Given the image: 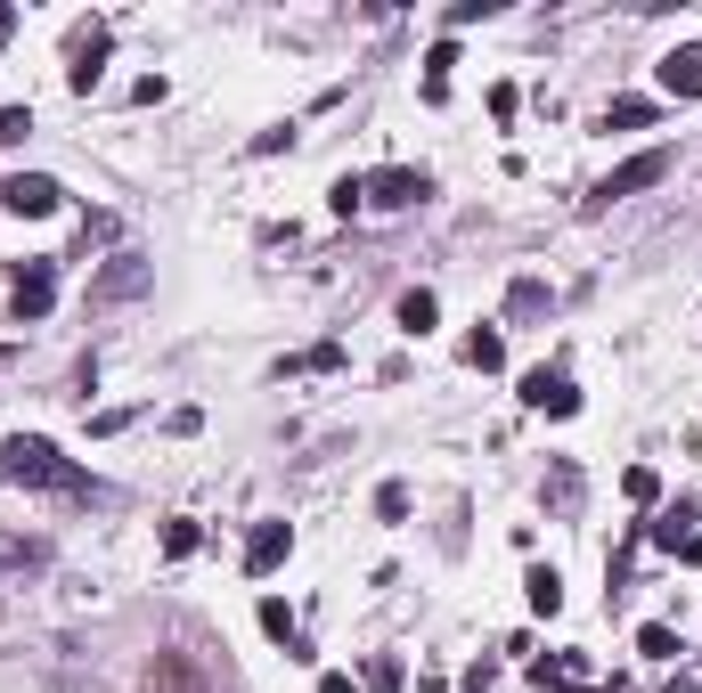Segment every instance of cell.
Segmentation results:
<instances>
[{"mask_svg":"<svg viewBox=\"0 0 702 693\" xmlns=\"http://www.w3.org/2000/svg\"><path fill=\"white\" fill-rule=\"evenodd\" d=\"M319 693H360V685H351L343 669H327V678H319Z\"/></svg>","mask_w":702,"mask_h":693,"instance_id":"cell-28","label":"cell"},{"mask_svg":"<svg viewBox=\"0 0 702 693\" xmlns=\"http://www.w3.org/2000/svg\"><path fill=\"white\" fill-rule=\"evenodd\" d=\"M670 693H694V678H678V685H670Z\"/></svg>","mask_w":702,"mask_h":693,"instance_id":"cell-29","label":"cell"},{"mask_svg":"<svg viewBox=\"0 0 702 693\" xmlns=\"http://www.w3.org/2000/svg\"><path fill=\"white\" fill-rule=\"evenodd\" d=\"M621 490H629V507H653V498H662V473H653V466H629Z\"/></svg>","mask_w":702,"mask_h":693,"instance_id":"cell-22","label":"cell"},{"mask_svg":"<svg viewBox=\"0 0 702 693\" xmlns=\"http://www.w3.org/2000/svg\"><path fill=\"white\" fill-rule=\"evenodd\" d=\"M514 107H523V90H514V82H499V90H490V115L514 122Z\"/></svg>","mask_w":702,"mask_h":693,"instance_id":"cell-26","label":"cell"},{"mask_svg":"<svg viewBox=\"0 0 702 693\" xmlns=\"http://www.w3.org/2000/svg\"><path fill=\"white\" fill-rule=\"evenodd\" d=\"M653 122V98H613L605 107V131H646Z\"/></svg>","mask_w":702,"mask_h":693,"instance_id":"cell-19","label":"cell"},{"mask_svg":"<svg viewBox=\"0 0 702 693\" xmlns=\"http://www.w3.org/2000/svg\"><path fill=\"white\" fill-rule=\"evenodd\" d=\"M523 587H531V612H547V620L564 612V572H555V563H540V572H531Z\"/></svg>","mask_w":702,"mask_h":693,"instance_id":"cell-16","label":"cell"},{"mask_svg":"<svg viewBox=\"0 0 702 693\" xmlns=\"http://www.w3.org/2000/svg\"><path fill=\"white\" fill-rule=\"evenodd\" d=\"M670 555H678V563H694V572H702V531H687V539H678Z\"/></svg>","mask_w":702,"mask_h":693,"instance_id":"cell-27","label":"cell"},{"mask_svg":"<svg viewBox=\"0 0 702 693\" xmlns=\"http://www.w3.org/2000/svg\"><path fill=\"white\" fill-rule=\"evenodd\" d=\"M531 678L555 685V693H596V669L581 653H547V661H531Z\"/></svg>","mask_w":702,"mask_h":693,"instance_id":"cell-11","label":"cell"},{"mask_svg":"<svg viewBox=\"0 0 702 693\" xmlns=\"http://www.w3.org/2000/svg\"><path fill=\"white\" fill-rule=\"evenodd\" d=\"M547 310H555V294L540 278H514L507 286V319H547Z\"/></svg>","mask_w":702,"mask_h":693,"instance_id":"cell-15","label":"cell"},{"mask_svg":"<svg viewBox=\"0 0 702 693\" xmlns=\"http://www.w3.org/2000/svg\"><path fill=\"white\" fill-rule=\"evenodd\" d=\"M376 514L384 522H408V490H401V481H384V490H376Z\"/></svg>","mask_w":702,"mask_h":693,"instance_id":"cell-25","label":"cell"},{"mask_svg":"<svg viewBox=\"0 0 702 693\" xmlns=\"http://www.w3.org/2000/svg\"><path fill=\"white\" fill-rule=\"evenodd\" d=\"M196 547H204V531H196L189 514H180V522H163V555H172V563H180V555H196Z\"/></svg>","mask_w":702,"mask_h":693,"instance_id":"cell-21","label":"cell"},{"mask_svg":"<svg viewBox=\"0 0 702 693\" xmlns=\"http://www.w3.org/2000/svg\"><path fill=\"white\" fill-rule=\"evenodd\" d=\"M33 139V107H0V147H25Z\"/></svg>","mask_w":702,"mask_h":693,"instance_id":"cell-24","label":"cell"},{"mask_svg":"<svg viewBox=\"0 0 702 693\" xmlns=\"http://www.w3.org/2000/svg\"><path fill=\"white\" fill-rule=\"evenodd\" d=\"M523 408H540V416H572V408H581V392H572V375H564V367H531V375H523Z\"/></svg>","mask_w":702,"mask_h":693,"instance_id":"cell-5","label":"cell"},{"mask_svg":"<svg viewBox=\"0 0 702 693\" xmlns=\"http://www.w3.org/2000/svg\"><path fill=\"white\" fill-rule=\"evenodd\" d=\"M98 66H107V25L74 33V66H66V90H98Z\"/></svg>","mask_w":702,"mask_h":693,"instance_id":"cell-12","label":"cell"},{"mask_svg":"<svg viewBox=\"0 0 702 693\" xmlns=\"http://www.w3.org/2000/svg\"><path fill=\"white\" fill-rule=\"evenodd\" d=\"M637 653H646V661H678V628L670 620H646V628H637Z\"/></svg>","mask_w":702,"mask_h":693,"instance_id":"cell-20","label":"cell"},{"mask_svg":"<svg viewBox=\"0 0 702 693\" xmlns=\"http://www.w3.org/2000/svg\"><path fill=\"white\" fill-rule=\"evenodd\" d=\"M148 693H213V678H204L196 653H156L148 661Z\"/></svg>","mask_w":702,"mask_h":693,"instance_id":"cell-6","label":"cell"},{"mask_svg":"<svg viewBox=\"0 0 702 693\" xmlns=\"http://www.w3.org/2000/svg\"><path fill=\"white\" fill-rule=\"evenodd\" d=\"M360 196H368V204H384V213H408V204H425V196H433V172L384 163V172H368V180H360Z\"/></svg>","mask_w":702,"mask_h":693,"instance_id":"cell-3","label":"cell"},{"mask_svg":"<svg viewBox=\"0 0 702 693\" xmlns=\"http://www.w3.org/2000/svg\"><path fill=\"white\" fill-rule=\"evenodd\" d=\"M50 302H57V269H50V262H33V269H17V294H9V310H17V327H25V319H50Z\"/></svg>","mask_w":702,"mask_h":693,"instance_id":"cell-7","label":"cell"},{"mask_svg":"<svg viewBox=\"0 0 702 693\" xmlns=\"http://www.w3.org/2000/svg\"><path fill=\"white\" fill-rule=\"evenodd\" d=\"M433 319H442V302H433L425 286H408L401 294V334H433Z\"/></svg>","mask_w":702,"mask_h":693,"instance_id":"cell-17","label":"cell"},{"mask_svg":"<svg viewBox=\"0 0 702 693\" xmlns=\"http://www.w3.org/2000/svg\"><path fill=\"white\" fill-rule=\"evenodd\" d=\"M0 481H17V490H57V498H98V481L74 466V457H57L41 433H9L0 440Z\"/></svg>","mask_w":702,"mask_h":693,"instance_id":"cell-1","label":"cell"},{"mask_svg":"<svg viewBox=\"0 0 702 693\" xmlns=\"http://www.w3.org/2000/svg\"><path fill=\"white\" fill-rule=\"evenodd\" d=\"M670 180V147H646V156H629V163H613L605 180H596V196H588V213H613L621 196H646V188H662Z\"/></svg>","mask_w":702,"mask_h":693,"instance_id":"cell-2","label":"cell"},{"mask_svg":"<svg viewBox=\"0 0 702 693\" xmlns=\"http://www.w3.org/2000/svg\"><path fill=\"white\" fill-rule=\"evenodd\" d=\"M286 555H295V531H286V522H254V539H245V572L270 579Z\"/></svg>","mask_w":702,"mask_h":693,"instance_id":"cell-8","label":"cell"},{"mask_svg":"<svg viewBox=\"0 0 702 693\" xmlns=\"http://www.w3.org/2000/svg\"><path fill=\"white\" fill-rule=\"evenodd\" d=\"M131 294H148V262H139V254H123L115 269H98V278H91V302H131Z\"/></svg>","mask_w":702,"mask_h":693,"instance_id":"cell-10","label":"cell"},{"mask_svg":"<svg viewBox=\"0 0 702 693\" xmlns=\"http://www.w3.org/2000/svg\"><path fill=\"white\" fill-rule=\"evenodd\" d=\"M581 490H588L581 466H572V457H555V466H547V507H555V514H581Z\"/></svg>","mask_w":702,"mask_h":693,"instance_id":"cell-14","label":"cell"},{"mask_svg":"<svg viewBox=\"0 0 702 693\" xmlns=\"http://www.w3.org/2000/svg\"><path fill=\"white\" fill-rule=\"evenodd\" d=\"M262 637H270V644H286L295 661H311V644H302V628H295V612H286L278 596H262Z\"/></svg>","mask_w":702,"mask_h":693,"instance_id":"cell-13","label":"cell"},{"mask_svg":"<svg viewBox=\"0 0 702 693\" xmlns=\"http://www.w3.org/2000/svg\"><path fill=\"white\" fill-rule=\"evenodd\" d=\"M57 204H66V188H57L50 172H9V180H0V213H25V221H50Z\"/></svg>","mask_w":702,"mask_h":693,"instance_id":"cell-4","label":"cell"},{"mask_svg":"<svg viewBox=\"0 0 702 693\" xmlns=\"http://www.w3.org/2000/svg\"><path fill=\"white\" fill-rule=\"evenodd\" d=\"M401 678H408L401 653H376V661H368V693H401Z\"/></svg>","mask_w":702,"mask_h":693,"instance_id":"cell-23","label":"cell"},{"mask_svg":"<svg viewBox=\"0 0 702 693\" xmlns=\"http://www.w3.org/2000/svg\"><path fill=\"white\" fill-rule=\"evenodd\" d=\"M653 74H662L670 98H702V41H678V50H670Z\"/></svg>","mask_w":702,"mask_h":693,"instance_id":"cell-9","label":"cell"},{"mask_svg":"<svg viewBox=\"0 0 702 693\" xmlns=\"http://www.w3.org/2000/svg\"><path fill=\"white\" fill-rule=\"evenodd\" d=\"M466 367H482V375H490V367H507V343H499V327H474V334H466Z\"/></svg>","mask_w":702,"mask_h":693,"instance_id":"cell-18","label":"cell"}]
</instances>
